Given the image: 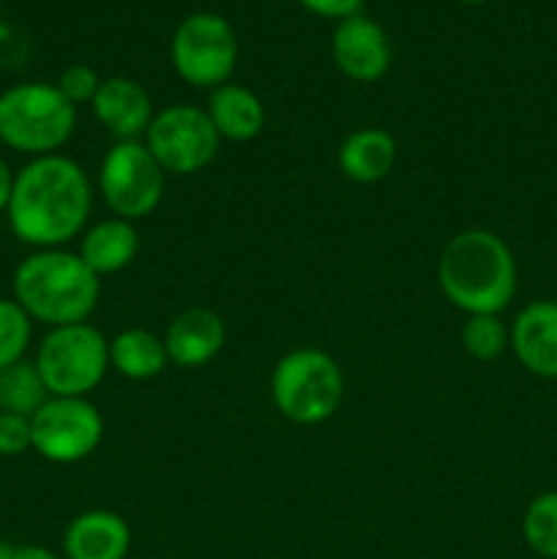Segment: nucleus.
<instances>
[{"mask_svg":"<svg viewBox=\"0 0 557 559\" xmlns=\"http://www.w3.org/2000/svg\"><path fill=\"white\" fill-rule=\"evenodd\" d=\"M11 559H63V557L55 555V551L47 549V546L25 544V546H14V557Z\"/></svg>","mask_w":557,"mask_h":559,"instance_id":"28","label":"nucleus"},{"mask_svg":"<svg viewBox=\"0 0 557 559\" xmlns=\"http://www.w3.org/2000/svg\"><path fill=\"white\" fill-rule=\"evenodd\" d=\"M33 364L49 396L87 399L109 371V342L87 322L49 328Z\"/></svg>","mask_w":557,"mask_h":559,"instance_id":"6","label":"nucleus"},{"mask_svg":"<svg viewBox=\"0 0 557 559\" xmlns=\"http://www.w3.org/2000/svg\"><path fill=\"white\" fill-rule=\"evenodd\" d=\"M33 451L52 464H76L104 440V418L87 399L49 396L31 418Z\"/></svg>","mask_w":557,"mask_h":559,"instance_id":"10","label":"nucleus"},{"mask_svg":"<svg viewBox=\"0 0 557 559\" xmlns=\"http://www.w3.org/2000/svg\"><path fill=\"white\" fill-rule=\"evenodd\" d=\"M93 118L115 136V142L140 140L153 120L151 93L131 76L102 80L96 98L91 102Z\"/></svg>","mask_w":557,"mask_h":559,"instance_id":"13","label":"nucleus"},{"mask_svg":"<svg viewBox=\"0 0 557 559\" xmlns=\"http://www.w3.org/2000/svg\"><path fill=\"white\" fill-rule=\"evenodd\" d=\"M205 112L216 134L227 142H251L265 129V107L260 96L235 82L213 87Z\"/></svg>","mask_w":557,"mask_h":559,"instance_id":"18","label":"nucleus"},{"mask_svg":"<svg viewBox=\"0 0 557 559\" xmlns=\"http://www.w3.org/2000/svg\"><path fill=\"white\" fill-rule=\"evenodd\" d=\"M11 557H14V546L0 540V559H11Z\"/></svg>","mask_w":557,"mask_h":559,"instance_id":"29","label":"nucleus"},{"mask_svg":"<svg viewBox=\"0 0 557 559\" xmlns=\"http://www.w3.org/2000/svg\"><path fill=\"white\" fill-rule=\"evenodd\" d=\"M309 14L322 16V20H347V16L360 14L366 0H298Z\"/></svg>","mask_w":557,"mask_h":559,"instance_id":"26","label":"nucleus"},{"mask_svg":"<svg viewBox=\"0 0 557 559\" xmlns=\"http://www.w3.org/2000/svg\"><path fill=\"white\" fill-rule=\"evenodd\" d=\"M137 251H140V235H137L134 224L126 222V218L109 216L80 235V251L76 254L102 278L126 271L134 262Z\"/></svg>","mask_w":557,"mask_h":559,"instance_id":"16","label":"nucleus"},{"mask_svg":"<svg viewBox=\"0 0 557 559\" xmlns=\"http://www.w3.org/2000/svg\"><path fill=\"white\" fill-rule=\"evenodd\" d=\"M457 3H464V5H481V3H489V0H457Z\"/></svg>","mask_w":557,"mask_h":559,"instance_id":"30","label":"nucleus"},{"mask_svg":"<svg viewBox=\"0 0 557 559\" xmlns=\"http://www.w3.org/2000/svg\"><path fill=\"white\" fill-rule=\"evenodd\" d=\"M47 399V385L33 360H20L0 371V413L33 418Z\"/></svg>","mask_w":557,"mask_h":559,"instance_id":"20","label":"nucleus"},{"mask_svg":"<svg viewBox=\"0 0 557 559\" xmlns=\"http://www.w3.org/2000/svg\"><path fill=\"white\" fill-rule=\"evenodd\" d=\"M271 399L278 415L289 424H325L344 402V374L336 360L322 349H289L273 366Z\"/></svg>","mask_w":557,"mask_h":559,"instance_id":"5","label":"nucleus"},{"mask_svg":"<svg viewBox=\"0 0 557 559\" xmlns=\"http://www.w3.org/2000/svg\"><path fill=\"white\" fill-rule=\"evenodd\" d=\"M437 282L448 304L467 317L502 314L517 298V257L491 229H464L442 249Z\"/></svg>","mask_w":557,"mask_h":559,"instance_id":"2","label":"nucleus"},{"mask_svg":"<svg viewBox=\"0 0 557 559\" xmlns=\"http://www.w3.org/2000/svg\"><path fill=\"white\" fill-rule=\"evenodd\" d=\"M33 338V320L14 298H0V371L25 360Z\"/></svg>","mask_w":557,"mask_h":559,"instance_id":"23","label":"nucleus"},{"mask_svg":"<svg viewBox=\"0 0 557 559\" xmlns=\"http://www.w3.org/2000/svg\"><path fill=\"white\" fill-rule=\"evenodd\" d=\"M331 58L353 82H377L391 69V41L380 22L364 14L336 22L331 36Z\"/></svg>","mask_w":557,"mask_h":559,"instance_id":"11","label":"nucleus"},{"mask_svg":"<svg viewBox=\"0 0 557 559\" xmlns=\"http://www.w3.org/2000/svg\"><path fill=\"white\" fill-rule=\"evenodd\" d=\"M462 347L475 360H497L511 349V331L500 314H473L462 325Z\"/></svg>","mask_w":557,"mask_h":559,"instance_id":"22","label":"nucleus"},{"mask_svg":"<svg viewBox=\"0 0 557 559\" xmlns=\"http://www.w3.org/2000/svg\"><path fill=\"white\" fill-rule=\"evenodd\" d=\"M93 186L85 169L69 156L31 158L14 175L5 218L20 243L33 249H63L87 229Z\"/></svg>","mask_w":557,"mask_h":559,"instance_id":"1","label":"nucleus"},{"mask_svg":"<svg viewBox=\"0 0 557 559\" xmlns=\"http://www.w3.org/2000/svg\"><path fill=\"white\" fill-rule=\"evenodd\" d=\"M14 300L42 325H80L96 311L102 278L69 249H36L16 265Z\"/></svg>","mask_w":557,"mask_h":559,"instance_id":"3","label":"nucleus"},{"mask_svg":"<svg viewBox=\"0 0 557 559\" xmlns=\"http://www.w3.org/2000/svg\"><path fill=\"white\" fill-rule=\"evenodd\" d=\"M55 85H58V91L63 93L74 107H80V104H91L93 98H96L98 87H102V76H98V71L93 69V66L74 63L69 66V69L60 71Z\"/></svg>","mask_w":557,"mask_h":559,"instance_id":"24","label":"nucleus"},{"mask_svg":"<svg viewBox=\"0 0 557 559\" xmlns=\"http://www.w3.org/2000/svg\"><path fill=\"white\" fill-rule=\"evenodd\" d=\"M169 358L164 338L145 328H126L109 342V369L131 382H145L167 369Z\"/></svg>","mask_w":557,"mask_h":559,"instance_id":"19","label":"nucleus"},{"mask_svg":"<svg viewBox=\"0 0 557 559\" xmlns=\"http://www.w3.org/2000/svg\"><path fill=\"white\" fill-rule=\"evenodd\" d=\"M76 107L52 82H20L0 93V142L31 158L52 156L74 136Z\"/></svg>","mask_w":557,"mask_h":559,"instance_id":"4","label":"nucleus"},{"mask_svg":"<svg viewBox=\"0 0 557 559\" xmlns=\"http://www.w3.org/2000/svg\"><path fill=\"white\" fill-rule=\"evenodd\" d=\"M524 544L538 557L557 559V491L533 497L522 516Z\"/></svg>","mask_w":557,"mask_h":559,"instance_id":"21","label":"nucleus"},{"mask_svg":"<svg viewBox=\"0 0 557 559\" xmlns=\"http://www.w3.org/2000/svg\"><path fill=\"white\" fill-rule=\"evenodd\" d=\"M33 451L31 418L14 413H0V456L14 459Z\"/></svg>","mask_w":557,"mask_h":559,"instance_id":"25","label":"nucleus"},{"mask_svg":"<svg viewBox=\"0 0 557 559\" xmlns=\"http://www.w3.org/2000/svg\"><path fill=\"white\" fill-rule=\"evenodd\" d=\"M222 136L202 107L173 104L153 115L145 145L167 175L202 173L216 158Z\"/></svg>","mask_w":557,"mask_h":559,"instance_id":"9","label":"nucleus"},{"mask_svg":"<svg viewBox=\"0 0 557 559\" xmlns=\"http://www.w3.org/2000/svg\"><path fill=\"white\" fill-rule=\"evenodd\" d=\"M131 551V527L120 513L85 511L63 533L66 559H126Z\"/></svg>","mask_w":557,"mask_h":559,"instance_id":"15","label":"nucleus"},{"mask_svg":"<svg viewBox=\"0 0 557 559\" xmlns=\"http://www.w3.org/2000/svg\"><path fill=\"white\" fill-rule=\"evenodd\" d=\"M167 173L142 140L115 142L98 167V194L109 213L126 222L147 218L164 197Z\"/></svg>","mask_w":557,"mask_h":559,"instance_id":"8","label":"nucleus"},{"mask_svg":"<svg viewBox=\"0 0 557 559\" xmlns=\"http://www.w3.org/2000/svg\"><path fill=\"white\" fill-rule=\"evenodd\" d=\"M511 353L541 380H557V300H533L508 325Z\"/></svg>","mask_w":557,"mask_h":559,"instance_id":"12","label":"nucleus"},{"mask_svg":"<svg viewBox=\"0 0 557 559\" xmlns=\"http://www.w3.org/2000/svg\"><path fill=\"white\" fill-rule=\"evenodd\" d=\"M173 69L186 85L213 91L233 76L238 63L235 27L213 11H194L183 16L169 41Z\"/></svg>","mask_w":557,"mask_h":559,"instance_id":"7","label":"nucleus"},{"mask_svg":"<svg viewBox=\"0 0 557 559\" xmlns=\"http://www.w3.org/2000/svg\"><path fill=\"white\" fill-rule=\"evenodd\" d=\"M14 175L16 173L9 167V162L0 156V213H5V207H9L11 189H14Z\"/></svg>","mask_w":557,"mask_h":559,"instance_id":"27","label":"nucleus"},{"mask_svg":"<svg viewBox=\"0 0 557 559\" xmlns=\"http://www.w3.org/2000/svg\"><path fill=\"white\" fill-rule=\"evenodd\" d=\"M162 338L169 364L180 369H200L222 353L227 342V328L216 311L194 306V309L180 311Z\"/></svg>","mask_w":557,"mask_h":559,"instance_id":"14","label":"nucleus"},{"mask_svg":"<svg viewBox=\"0 0 557 559\" xmlns=\"http://www.w3.org/2000/svg\"><path fill=\"white\" fill-rule=\"evenodd\" d=\"M396 162V140L386 129L366 126L349 131L336 151L339 173L353 183H380Z\"/></svg>","mask_w":557,"mask_h":559,"instance_id":"17","label":"nucleus"}]
</instances>
